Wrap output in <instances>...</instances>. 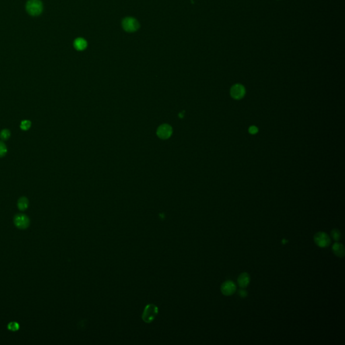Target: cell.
<instances>
[{"instance_id": "cell-12", "label": "cell", "mask_w": 345, "mask_h": 345, "mask_svg": "<svg viewBox=\"0 0 345 345\" xmlns=\"http://www.w3.org/2000/svg\"><path fill=\"white\" fill-rule=\"evenodd\" d=\"M10 135L11 134L9 129H4L0 133V137H1V139L3 140H7L10 137Z\"/></svg>"}, {"instance_id": "cell-4", "label": "cell", "mask_w": 345, "mask_h": 345, "mask_svg": "<svg viewBox=\"0 0 345 345\" xmlns=\"http://www.w3.org/2000/svg\"><path fill=\"white\" fill-rule=\"evenodd\" d=\"M237 287L235 284L231 281H225L222 284L221 291L222 293L225 296H230L233 295L236 291Z\"/></svg>"}, {"instance_id": "cell-3", "label": "cell", "mask_w": 345, "mask_h": 345, "mask_svg": "<svg viewBox=\"0 0 345 345\" xmlns=\"http://www.w3.org/2000/svg\"><path fill=\"white\" fill-rule=\"evenodd\" d=\"M122 27L126 32L133 33L140 28V24L135 18L127 17L122 21Z\"/></svg>"}, {"instance_id": "cell-10", "label": "cell", "mask_w": 345, "mask_h": 345, "mask_svg": "<svg viewBox=\"0 0 345 345\" xmlns=\"http://www.w3.org/2000/svg\"><path fill=\"white\" fill-rule=\"evenodd\" d=\"M74 46L78 51L85 49L87 47V42L82 38H78L74 42Z\"/></svg>"}, {"instance_id": "cell-5", "label": "cell", "mask_w": 345, "mask_h": 345, "mask_svg": "<svg viewBox=\"0 0 345 345\" xmlns=\"http://www.w3.org/2000/svg\"><path fill=\"white\" fill-rule=\"evenodd\" d=\"M14 222L15 225L20 229H25L28 227L30 225L29 218L24 215L19 214L15 216Z\"/></svg>"}, {"instance_id": "cell-14", "label": "cell", "mask_w": 345, "mask_h": 345, "mask_svg": "<svg viewBox=\"0 0 345 345\" xmlns=\"http://www.w3.org/2000/svg\"><path fill=\"white\" fill-rule=\"evenodd\" d=\"M331 236L335 241H338L341 237V233L338 229H333L331 231Z\"/></svg>"}, {"instance_id": "cell-18", "label": "cell", "mask_w": 345, "mask_h": 345, "mask_svg": "<svg viewBox=\"0 0 345 345\" xmlns=\"http://www.w3.org/2000/svg\"><path fill=\"white\" fill-rule=\"evenodd\" d=\"M249 132L251 134H256L257 132V128L256 126H251L250 129H249Z\"/></svg>"}, {"instance_id": "cell-8", "label": "cell", "mask_w": 345, "mask_h": 345, "mask_svg": "<svg viewBox=\"0 0 345 345\" xmlns=\"http://www.w3.org/2000/svg\"><path fill=\"white\" fill-rule=\"evenodd\" d=\"M237 282L239 286L241 288V289H245L246 288L250 282V274L246 272L241 273L239 275L237 278Z\"/></svg>"}, {"instance_id": "cell-9", "label": "cell", "mask_w": 345, "mask_h": 345, "mask_svg": "<svg viewBox=\"0 0 345 345\" xmlns=\"http://www.w3.org/2000/svg\"><path fill=\"white\" fill-rule=\"evenodd\" d=\"M332 251L334 254L339 257H342L344 256V247L342 244L340 243H335L332 246Z\"/></svg>"}, {"instance_id": "cell-7", "label": "cell", "mask_w": 345, "mask_h": 345, "mask_svg": "<svg viewBox=\"0 0 345 345\" xmlns=\"http://www.w3.org/2000/svg\"><path fill=\"white\" fill-rule=\"evenodd\" d=\"M172 133V129L171 126L169 125L165 124L160 126L157 131V134L158 136L161 138H168L171 135Z\"/></svg>"}, {"instance_id": "cell-15", "label": "cell", "mask_w": 345, "mask_h": 345, "mask_svg": "<svg viewBox=\"0 0 345 345\" xmlns=\"http://www.w3.org/2000/svg\"><path fill=\"white\" fill-rule=\"evenodd\" d=\"M7 147L2 141H0V157H3L7 153Z\"/></svg>"}, {"instance_id": "cell-16", "label": "cell", "mask_w": 345, "mask_h": 345, "mask_svg": "<svg viewBox=\"0 0 345 345\" xmlns=\"http://www.w3.org/2000/svg\"><path fill=\"white\" fill-rule=\"evenodd\" d=\"M8 328L11 331H16L19 329V324L17 322H10L8 325Z\"/></svg>"}, {"instance_id": "cell-17", "label": "cell", "mask_w": 345, "mask_h": 345, "mask_svg": "<svg viewBox=\"0 0 345 345\" xmlns=\"http://www.w3.org/2000/svg\"><path fill=\"white\" fill-rule=\"evenodd\" d=\"M238 292H239V296L241 297H243V298H244V297H247V293L246 291H245L243 289H240V290Z\"/></svg>"}, {"instance_id": "cell-13", "label": "cell", "mask_w": 345, "mask_h": 345, "mask_svg": "<svg viewBox=\"0 0 345 345\" xmlns=\"http://www.w3.org/2000/svg\"><path fill=\"white\" fill-rule=\"evenodd\" d=\"M30 126H31V122L29 120H23L21 121L20 124V128L24 131L28 130L30 129Z\"/></svg>"}, {"instance_id": "cell-2", "label": "cell", "mask_w": 345, "mask_h": 345, "mask_svg": "<svg viewBox=\"0 0 345 345\" xmlns=\"http://www.w3.org/2000/svg\"><path fill=\"white\" fill-rule=\"evenodd\" d=\"M314 242L320 247H327L330 246L331 239L328 235L324 232H318L315 234L313 237Z\"/></svg>"}, {"instance_id": "cell-11", "label": "cell", "mask_w": 345, "mask_h": 345, "mask_svg": "<svg viewBox=\"0 0 345 345\" xmlns=\"http://www.w3.org/2000/svg\"><path fill=\"white\" fill-rule=\"evenodd\" d=\"M28 206V200L26 197H22L18 201V207L20 211H25Z\"/></svg>"}, {"instance_id": "cell-1", "label": "cell", "mask_w": 345, "mask_h": 345, "mask_svg": "<svg viewBox=\"0 0 345 345\" xmlns=\"http://www.w3.org/2000/svg\"><path fill=\"white\" fill-rule=\"evenodd\" d=\"M26 9L30 15L38 16L43 12V3L40 0H29L27 3Z\"/></svg>"}, {"instance_id": "cell-6", "label": "cell", "mask_w": 345, "mask_h": 345, "mask_svg": "<svg viewBox=\"0 0 345 345\" xmlns=\"http://www.w3.org/2000/svg\"><path fill=\"white\" fill-rule=\"evenodd\" d=\"M246 94V89L241 84H235L231 89V95L235 99H241Z\"/></svg>"}]
</instances>
